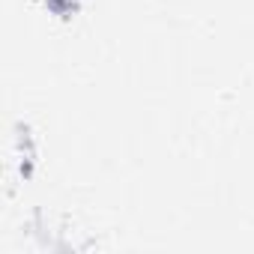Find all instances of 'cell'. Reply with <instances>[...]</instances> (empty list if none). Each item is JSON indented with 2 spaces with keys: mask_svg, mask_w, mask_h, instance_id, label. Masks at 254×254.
Masks as SVG:
<instances>
[{
  "mask_svg": "<svg viewBox=\"0 0 254 254\" xmlns=\"http://www.w3.org/2000/svg\"><path fill=\"white\" fill-rule=\"evenodd\" d=\"M36 156V138L30 132L27 120H21L15 126V135H12V162L21 168V177H30V165Z\"/></svg>",
  "mask_w": 254,
  "mask_h": 254,
  "instance_id": "6da1fadb",
  "label": "cell"
},
{
  "mask_svg": "<svg viewBox=\"0 0 254 254\" xmlns=\"http://www.w3.org/2000/svg\"><path fill=\"white\" fill-rule=\"evenodd\" d=\"M42 3H45V9H48L51 15H57V18H72L75 12L84 9L87 0H42Z\"/></svg>",
  "mask_w": 254,
  "mask_h": 254,
  "instance_id": "7a4b0ae2",
  "label": "cell"
}]
</instances>
